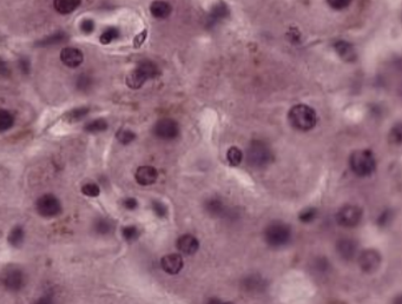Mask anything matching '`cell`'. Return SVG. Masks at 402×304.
I'll return each mask as SVG.
<instances>
[{"label":"cell","instance_id":"cell-1","mask_svg":"<svg viewBox=\"0 0 402 304\" xmlns=\"http://www.w3.org/2000/svg\"><path fill=\"white\" fill-rule=\"evenodd\" d=\"M290 125L298 131H311L317 123V114L314 108L306 104H297L290 108L288 113Z\"/></svg>","mask_w":402,"mask_h":304},{"label":"cell","instance_id":"cell-2","mask_svg":"<svg viewBox=\"0 0 402 304\" xmlns=\"http://www.w3.org/2000/svg\"><path fill=\"white\" fill-rule=\"evenodd\" d=\"M161 74L157 64L151 60H144L127 77V85L132 90H138L149 79H155Z\"/></svg>","mask_w":402,"mask_h":304},{"label":"cell","instance_id":"cell-3","mask_svg":"<svg viewBox=\"0 0 402 304\" xmlns=\"http://www.w3.org/2000/svg\"><path fill=\"white\" fill-rule=\"evenodd\" d=\"M351 171L359 177H368L375 171L376 161L370 150H357L349 158Z\"/></svg>","mask_w":402,"mask_h":304},{"label":"cell","instance_id":"cell-4","mask_svg":"<svg viewBox=\"0 0 402 304\" xmlns=\"http://www.w3.org/2000/svg\"><path fill=\"white\" fill-rule=\"evenodd\" d=\"M274 160V155L264 142L253 141L247 149V161L248 164L253 167H264L269 165Z\"/></svg>","mask_w":402,"mask_h":304},{"label":"cell","instance_id":"cell-5","mask_svg":"<svg viewBox=\"0 0 402 304\" xmlns=\"http://www.w3.org/2000/svg\"><path fill=\"white\" fill-rule=\"evenodd\" d=\"M264 238H266L268 245H270L272 248L284 247L292 239L290 225L277 221L270 223L264 231Z\"/></svg>","mask_w":402,"mask_h":304},{"label":"cell","instance_id":"cell-6","mask_svg":"<svg viewBox=\"0 0 402 304\" xmlns=\"http://www.w3.org/2000/svg\"><path fill=\"white\" fill-rule=\"evenodd\" d=\"M2 286L10 291H20L26 284V277L20 268L10 266L2 271L0 277Z\"/></svg>","mask_w":402,"mask_h":304},{"label":"cell","instance_id":"cell-7","mask_svg":"<svg viewBox=\"0 0 402 304\" xmlns=\"http://www.w3.org/2000/svg\"><path fill=\"white\" fill-rule=\"evenodd\" d=\"M36 208H37V213L41 217H45V218L55 217L61 213V204L59 199L51 194H46L39 198Z\"/></svg>","mask_w":402,"mask_h":304},{"label":"cell","instance_id":"cell-8","mask_svg":"<svg viewBox=\"0 0 402 304\" xmlns=\"http://www.w3.org/2000/svg\"><path fill=\"white\" fill-rule=\"evenodd\" d=\"M362 218V210L356 205L342 206L336 214L337 224L345 228H354Z\"/></svg>","mask_w":402,"mask_h":304},{"label":"cell","instance_id":"cell-9","mask_svg":"<svg viewBox=\"0 0 402 304\" xmlns=\"http://www.w3.org/2000/svg\"><path fill=\"white\" fill-rule=\"evenodd\" d=\"M153 133L156 137L163 139V141H172L180 135V125L171 118L160 119L155 124Z\"/></svg>","mask_w":402,"mask_h":304},{"label":"cell","instance_id":"cell-10","mask_svg":"<svg viewBox=\"0 0 402 304\" xmlns=\"http://www.w3.org/2000/svg\"><path fill=\"white\" fill-rule=\"evenodd\" d=\"M381 255L376 250L368 249L361 252L359 257V266L365 274H373L381 264Z\"/></svg>","mask_w":402,"mask_h":304},{"label":"cell","instance_id":"cell-11","mask_svg":"<svg viewBox=\"0 0 402 304\" xmlns=\"http://www.w3.org/2000/svg\"><path fill=\"white\" fill-rule=\"evenodd\" d=\"M60 60L68 68L76 69L82 65L84 61V54L80 50L76 49V47H65L60 52Z\"/></svg>","mask_w":402,"mask_h":304},{"label":"cell","instance_id":"cell-12","mask_svg":"<svg viewBox=\"0 0 402 304\" xmlns=\"http://www.w3.org/2000/svg\"><path fill=\"white\" fill-rule=\"evenodd\" d=\"M161 266L166 274L177 275L183 269L184 262L182 256L178 253H169L161 259Z\"/></svg>","mask_w":402,"mask_h":304},{"label":"cell","instance_id":"cell-13","mask_svg":"<svg viewBox=\"0 0 402 304\" xmlns=\"http://www.w3.org/2000/svg\"><path fill=\"white\" fill-rule=\"evenodd\" d=\"M135 178H136V182L138 183L139 185H143V186L152 185V184L156 183V180H157L158 172L153 166H149V165L139 166L135 174Z\"/></svg>","mask_w":402,"mask_h":304},{"label":"cell","instance_id":"cell-14","mask_svg":"<svg viewBox=\"0 0 402 304\" xmlns=\"http://www.w3.org/2000/svg\"><path fill=\"white\" fill-rule=\"evenodd\" d=\"M176 245H177V249L181 252L189 256L196 253L197 250L200 249V242H198V239L194 235H190V233H185V235L181 236L177 239V242H176Z\"/></svg>","mask_w":402,"mask_h":304},{"label":"cell","instance_id":"cell-15","mask_svg":"<svg viewBox=\"0 0 402 304\" xmlns=\"http://www.w3.org/2000/svg\"><path fill=\"white\" fill-rule=\"evenodd\" d=\"M336 251L339 256L346 261H350L355 257L357 251V244L350 238H342L336 243Z\"/></svg>","mask_w":402,"mask_h":304},{"label":"cell","instance_id":"cell-16","mask_svg":"<svg viewBox=\"0 0 402 304\" xmlns=\"http://www.w3.org/2000/svg\"><path fill=\"white\" fill-rule=\"evenodd\" d=\"M229 15H230V10H229L228 5L225 4V2L220 1L213 7L210 15H209V17H208V20H206V23H208L209 26L213 27L217 23H219L220 20H224V19H227L229 17Z\"/></svg>","mask_w":402,"mask_h":304},{"label":"cell","instance_id":"cell-17","mask_svg":"<svg viewBox=\"0 0 402 304\" xmlns=\"http://www.w3.org/2000/svg\"><path fill=\"white\" fill-rule=\"evenodd\" d=\"M334 49L342 60L348 61V63H351V61L356 60L357 55H356L355 49H354V46L351 45L350 43H348V41H346V40L336 41V43L334 44Z\"/></svg>","mask_w":402,"mask_h":304},{"label":"cell","instance_id":"cell-18","mask_svg":"<svg viewBox=\"0 0 402 304\" xmlns=\"http://www.w3.org/2000/svg\"><path fill=\"white\" fill-rule=\"evenodd\" d=\"M150 12L157 19H166L171 15L172 7L165 0H155L150 5Z\"/></svg>","mask_w":402,"mask_h":304},{"label":"cell","instance_id":"cell-19","mask_svg":"<svg viewBox=\"0 0 402 304\" xmlns=\"http://www.w3.org/2000/svg\"><path fill=\"white\" fill-rule=\"evenodd\" d=\"M80 4L82 0H55L54 1L55 10L63 16L71 15L80 6Z\"/></svg>","mask_w":402,"mask_h":304},{"label":"cell","instance_id":"cell-20","mask_svg":"<svg viewBox=\"0 0 402 304\" xmlns=\"http://www.w3.org/2000/svg\"><path fill=\"white\" fill-rule=\"evenodd\" d=\"M69 39V36L66 35L64 31H58V32L54 33V35L49 36V37H45L40 40H38L36 43V46L38 47H49V46H55V45H59V44L65 43Z\"/></svg>","mask_w":402,"mask_h":304},{"label":"cell","instance_id":"cell-21","mask_svg":"<svg viewBox=\"0 0 402 304\" xmlns=\"http://www.w3.org/2000/svg\"><path fill=\"white\" fill-rule=\"evenodd\" d=\"M205 210L214 217L224 216L225 213H227V208H225L224 203L219 198H210V199L206 200Z\"/></svg>","mask_w":402,"mask_h":304},{"label":"cell","instance_id":"cell-22","mask_svg":"<svg viewBox=\"0 0 402 304\" xmlns=\"http://www.w3.org/2000/svg\"><path fill=\"white\" fill-rule=\"evenodd\" d=\"M243 286L247 291H263L264 288H266V282L263 281V278L259 277L257 275L249 276L248 278H245V281L243 282Z\"/></svg>","mask_w":402,"mask_h":304},{"label":"cell","instance_id":"cell-23","mask_svg":"<svg viewBox=\"0 0 402 304\" xmlns=\"http://www.w3.org/2000/svg\"><path fill=\"white\" fill-rule=\"evenodd\" d=\"M89 112H90V108L89 107L73 108V110L69 111V112L64 114V119H65L69 124H73V123H77L82 121L83 118H85Z\"/></svg>","mask_w":402,"mask_h":304},{"label":"cell","instance_id":"cell-24","mask_svg":"<svg viewBox=\"0 0 402 304\" xmlns=\"http://www.w3.org/2000/svg\"><path fill=\"white\" fill-rule=\"evenodd\" d=\"M24 238H25V231L23 227L20 225H17L10 231L8 233V243H10L12 247L19 248L21 247V244L24 243Z\"/></svg>","mask_w":402,"mask_h":304},{"label":"cell","instance_id":"cell-25","mask_svg":"<svg viewBox=\"0 0 402 304\" xmlns=\"http://www.w3.org/2000/svg\"><path fill=\"white\" fill-rule=\"evenodd\" d=\"M94 231H96L98 235L105 236L109 235L113 231L114 225L113 223L108 218H98L96 222H94Z\"/></svg>","mask_w":402,"mask_h":304},{"label":"cell","instance_id":"cell-26","mask_svg":"<svg viewBox=\"0 0 402 304\" xmlns=\"http://www.w3.org/2000/svg\"><path fill=\"white\" fill-rule=\"evenodd\" d=\"M15 124V117L10 111L0 108V132L10 130Z\"/></svg>","mask_w":402,"mask_h":304},{"label":"cell","instance_id":"cell-27","mask_svg":"<svg viewBox=\"0 0 402 304\" xmlns=\"http://www.w3.org/2000/svg\"><path fill=\"white\" fill-rule=\"evenodd\" d=\"M108 130V122L103 118H98L96 121H92L84 126V131L89 133H99Z\"/></svg>","mask_w":402,"mask_h":304},{"label":"cell","instance_id":"cell-28","mask_svg":"<svg viewBox=\"0 0 402 304\" xmlns=\"http://www.w3.org/2000/svg\"><path fill=\"white\" fill-rule=\"evenodd\" d=\"M93 86V78L90 74L82 73L76 78V88L80 92H88Z\"/></svg>","mask_w":402,"mask_h":304},{"label":"cell","instance_id":"cell-29","mask_svg":"<svg viewBox=\"0 0 402 304\" xmlns=\"http://www.w3.org/2000/svg\"><path fill=\"white\" fill-rule=\"evenodd\" d=\"M119 36H121V31L117 29V27H108V29L102 33L99 40L103 45H108V44L112 43L113 40L118 39Z\"/></svg>","mask_w":402,"mask_h":304},{"label":"cell","instance_id":"cell-30","mask_svg":"<svg viewBox=\"0 0 402 304\" xmlns=\"http://www.w3.org/2000/svg\"><path fill=\"white\" fill-rule=\"evenodd\" d=\"M227 160L229 161V164L233 166H237L242 163L243 160V153L241 150L237 146H233L228 150L227 152Z\"/></svg>","mask_w":402,"mask_h":304},{"label":"cell","instance_id":"cell-31","mask_svg":"<svg viewBox=\"0 0 402 304\" xmlns=\"http://www.w3.org/2000/svg\"><path fill=\"white\" fill-rule=\"evenodd\" d=\"M116 138L119 143L123 145H128L130 143H132L136 139V133L133 131L128 130V129H121L118 130V132L116 133Z\"/></svg>","mask_w":402,"mask_h":304},{"label":"cell","instance_id":"cell-32","mask_svg":"<svg viewBox=\"0 0 402 304\" xmlns=\"http://www.w3.org/2000/svg\"><path fill=\"white\" fill-rule=\"evenodd\" d=\"M122 235L128 242H133L138 238L141 232H139V230L135 225H128V227L122 229Z\"/></svg>","mask_w":402,"mask_h":304},{"label":"cell","instance_id":"cell-33","mask_svg":"<svg viewBox=\"0 0 402 304\" xmlns=\"http://www.w3.org/2000/svg\"><path fill=\"white\" fill-rule=\"evenodd\" d=\"M317 216V210L315 208H307L304 209L303 211H301V214L298 215V218L302 223H311L316 218Z\"/></svg>","mask_w":402,"mask_h":304},{"label":"cell","instance_id":"cell-34","mask_svg":"<svg viewBox=\"0 0 402 304\" xmlns=\"http://www.w3.org/2000/svg\"><path fill=\"white\" fill-rule=\"evenodd\" d=\"M82 192H83V195H85V196H88V197H98L100 194V189L97 184L89 183V184H85V185H83Z\"/></svg>","mask_w":402,"mask_h":304},{"label":"cell","instance_id":"cell-35","mask_svg":"<svg viewBox=\"0 0 402 304\" xmlns=\"http://www.w3.org/2000/svg\"><path fill=\"white\" fill-rule=\"evenodd\" d=\"M152 210L160 218H165L167 216V206L160 200H153L152 202Z\"/></svg>","mask_w":402,"mask_h":304},{"label":"cell","instance_id":"cell-36","mask_svg":"<svg viewBox=\"0 0 402 304\" xmlns=\"http://www.w3.org/2000/svg\"><path fill=\"white\" fill-rule=\"evenodd\" d=\"M351 1H353V0H327L329 6L336 11H341L347 8L349 5L351 4Z\"/></svg>","mask_w":402,"mask_h":304},{"label":"cell","instance_id":"cell-37","mask_svg":"<svg viewBox=\"0 0 402 304\" xmlns=\"http://www.w3.org/2000/svg\"><path fill=\"white\" fill-rule=\"evenodd\" d=\"M389 138H390V141H392V143L401 144V141H402V126H401L400 123H399V124H396L395 126L392 129V131H390Z\"/></svg>","mask_w":402,"mask_h":304},{"label":"cell","instance_id":"cell-38","mask_svg":"<svg viewBox=\"0 0 402 304\" xmlns=\"http://www.w3.org/2000/svg\"><path fill=\"white\" fill-rule=\"evenodd\" d=\"M18 66H19V70H20V72L24 74V76H27V74L31 73V60L26 57V55H23V57L19 58Z\"/></svg>","mask_w":402,"mask_h":304},{"label":"cell","instance_id":"cell-39","mask_svg":"<svg viewBox=\"0 0 402 304\" xmlns=\"http://www.w3.org/2000/svg\"><path fill=\"white\" fill-rule=\"evenodd\" d=\"M79 27L84 35H91L94 29H96V24H94V21L92 19H84V20H82V23H80Z\"/></svg>","mask_w":402,"mask_h":304},{"label":"cell","instance_id":"cell-40","mask_svg":"<svg viewBox=\"0 0 402 304\" xmlns=\"http://www.w3.org/2000/svg\"><path fill=\"white\" fill-rule=\"evenodd\" d=\"M392 217H393V214L390 210H386L384 211L381 215H380V217L378 218V224L380 227H386L388 223H390L392 221Z\"/></svg>","mask_w":402,"mask_h":304},{"label":"cell","instance_id":"cell-41","mask_svg":"<svg viewBox=\"0 0 402 304\" xmlns=\"http://www.w3.org/2000/svg\"><path fill=\"white\" fill-rule=\"evenodd\" d=\"M146 36H147L146 30H144L143 32H141L138 36H136L135 39H133V46H135L136 49H139V47L144 44L145 39H146Z\"/></svg>","mask_w":402,"mask_h":304},{"label":"cell","instance_id":"cell-42","mask_svg":"<svg viewBox=\"0 0 402 304\" xmlns=\"http://www.w3.org/2000/svg\"><path fill=\"white\" fill-rule=\"evenodd\" d=\"M123 205H124V208L127 210H135V209H137V206H138V202H137L136 198L128 197L123 200Z\"/></svg>","mask_w":402,"mask_h":304},{"label":"cell","instance_id":"cell-43","mask_svg":"<svg viewBox=\"0 0 402 304\" xmlns=\"http://www.w3.org/2000/svg\"><path fill=\"white\" fill-rule=\"evenodd\" d=\"M11 74V70L8 68L7 63L0 58V78H6Z\"/></svg>","mask_w":402,"mask_h":304},{"label":"cell","instance_id":"cell-44","mask_svg":"<svg viewBox=\"0 0 402 304\" xmlns=\"http://www.w3.org/2000/svg\"><path fill=\"white\" fill-rule=\"evenodd\" d=\"M289 39L292 43H298L300 41V32L297 30H290L289 31Z\"/></svg>","mask_w":402,"mask_h":304}]
</instances>
